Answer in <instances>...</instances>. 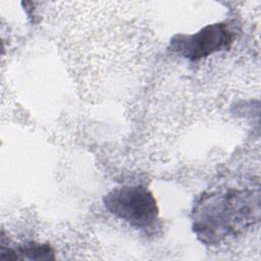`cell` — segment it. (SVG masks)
<instances>
[{
    "instance_id": "6da1fadb",
    "label": "cell",
    "mask_w": 261,
    "mask_h": 261,
    "mask_svg": "<svg viewBox=\"0 0 261 261\" xmlns=\"http://www.w3.org/2000/svg\"><path fill=\"white\" fill-rule=\"evenodd\" d=\"M258 209L259 200L250 192L205 195L193 210V228L203 243L216 245L252 223Z\"/></svg>"
},
{
    "instance_id": "7a4b0ae2",
    "label": "cell",
    "mask_w": 261,
    "mask_h": 261,
    "mask_svg": "<svg viewBox=\"0 0 261 261\" xmlns=\"http://www.w3.org/2000/svg\"><path fill=\"white\" fill-rule=\"evenodd\" d=\"M106 209L138 228L151 226L158 217L153 194L142 186H124L111 190L103 199Z\"/></svg>"
},
{
    "instance_id": "3957f363",
    "label": "cell",
    "mask_w": 261,
    "mask_h": 261,
    "mask_svg": "<svg viewBox=\"0 0 261 261\" xmlns=\"http://www.w3.org/2000/svg\"><path fill=\"white\" fill-rule=\"evenodd\" d=\"M232 43V34L224 22L208 24L195 34H177L170 39L169 47L176 54L192 61L226 50Z\"/></svg>"
},
{
    "instance_id": "277c9868",
    "label": "cell",
    "mask_w": 261,
    "mask_h": 261,
    "mask_svg": "<svg viewBox=\"0 0 261 261\" xmlns=\"http://www.w3.org/2000/svg\"><path fill=\"white\" fill-rule=\"evenodd\" d=\"M54 258V251L49 244L30 242L16 245L15 247H5L2 244L0 249V259L4 261L18 259L52 260Z\"/></svg>"
}]
</instances>
